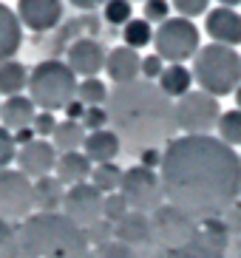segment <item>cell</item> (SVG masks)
Instances as JSON below:
<instances>
[{"instance_id":"38","label":"cell","mask_w":241,"mask_h":258,"mask_svg":"<svg viewBox=\"0 0 241 258\" xmlns=\"http://www.w3.org/2000/svg\"><path fill=\"white\" fill-rule=\"evenodd\" d=\"M207 3L210 0H173V9L179 12V17L190 20V17H199L207 12Z\"/></svg>"},{"instance_id":"48","label":"cell","mask_w":241,"mask_h":258,"mask_svg":"<svg viewBox=\"0 0 241 258\" xmlns=\"http://www.w3.org/2000/svg\"><path fill=\"white\" fill-rule=\"evenodd\" d=\"M233 97H235V108H238V111H241V85H238V91H235Z\"/></svg>"},{"instance_id":"40","label":"cell","mask_w":241,"mask_h":258,"mask_svg":"<svg viewBox=\"0 0 241 258\" xmlns=\"http://www.w3.org/2000/svg\"><path fill=\"white\" fill-rule=\"evenodd\" d=\"M162 71H165V62H162V57L159 54H148V57H142V74L148 83H153V80H159L162 77Z\"/></svg>"},{"instance_id":"32","label":"cell","mask_w":241,"mask_h":258,"mask_svg":"<svg viewBox=\"0 0 241 258\" xmlns=\"http://www.w3.org/2000/svg\"><path fill=\"white\" fill-rule=\"evenodd\" d=\"M85 241H88V247H102V244H111L113 241V224L111 221H97L94 227L85 230Z\"/></svg>"},{"instance_id":"8","label":"cell","mask_w":241,"mask_h":258,"mask_svg":"<svg viewBox=\"0 0 241 258\" xmlns=\"http://www.w3.org/2000/svg\"><path fill=\"white\" fill-rule=\"evenodd\" d=\"M219 99L204 91H190L176 102V128L188 137H207L221 119Z\"/></svg>"},{"instance_id":"12","label":"cell","mask_w":241,"mask_h":258,"mask_svg":"<svg viewBox=\"0 0 241 258\" xmlns=\"http://www.w3.org/2000/svg\"><path fill=\"white\" fill-rule=\"evenodd\" d=\"M230 233L221 219H204L202 230L188 247L170 252V258H224L230 250Z\"/></svg>"},{"instance_id":"24","label":"cell","mask_w":241,"mask_h":258,"mask_svg":"<svg viewBox=\"0 0 241 258\" xmlns=\"http://www.w3.org/2000/svg\"><path fill=\"white\" fill-rule=\"evenodd\" d=\"M159 88H162V94H167L170 99H182L185 94H190V85H193V71L185 69V66H170V69L162 71V77H159Z\"/></svg>"},{"instance_id":"19","label":"cell","mask_w":241,"mask_h":258,"mask_svg":"<svg viewBox=\"0 0 241 258\" xmlns=\"http://www.w3.org/2000/svg\"><path fill=\"white\" fill-rule=\"evenodd\" d=\"M37 111H34V102L29 97H9L6 102H0V125L12 134V131H23V128H31V122H34Z\"/></svg>"},{"instance_id":"15","label":"cell","mask_w":241,"mask_h":258,"mask_svg":"<svg viewBox=\"0 0 241 258\" xmlns=\"http://www.w3.org/2000/svg\"><path fill=\"white\" fill-rule=\"evenodd\" d=\"M105 48L102 43L94 37H80L71 43L68 48V69L74 71V74H83L85 80H94L99 71L105 69Z\"/></svg>"},{"instance_id":"35","label":"cell","mask_w":241,"mask_h":258,"mask_svg":"<svg viewBox=\"0 0 241 258\" xmlns=\"http://www.w3.org/2000/svg\"><path fill=\"white\" fill-rule=\"evenodd\" d=\"M0 258H17V230L0 219Z\"/></svg>"},{"instance_id":"22","label":"cell","mask_w":241,"mask_h":258,"mask_svg":"<svg viewBox=\"0 0 241 258\" xmlns=\"http://www.w3.org/2000/svg\"><path fill=\"white\" fill-rule=\"evenodd\" d=\"M122 142L119 137L113 134V131H94V134H88L85 137V145H83V151L85 156L91 159V165L97 162V165H105V162H113L116 159V153H119Z\"/></svg>"},{"instance_id":"14","label":"cell","mask_w":241,"mask_h":258,"mask_svg":"<svg viewBox=\"0 0 241 258\" xmlns=\"http://www.w3.org/2000/svg\"><path fill=\"white\" fill-rule=\"evenodd\" d=\"M17 170L23 176H29V179H43L48 176L57 167V151H54L51 142H45V139H34V142L23 145L20 151H17Z\"/></svg>"},{"instance_id":"6","label":"cell","mask_w":241,"mask_h":258,"mask_svg":"<svg viewBox=\"0 0 241 258\" xmlns=\"http://www.w3.org/2000/svg\"><path fill=\"white\" fill-rule=\"evenodd\" d=\"M199 230H202L199 221L173 205H162L156 213H151V233H153L156 250H165V252L182 250L196 238Z\"/></svg>"},{"instance_id":"46","label":"cell","mask_w":241,"mask_h":258,"mask_svg":"<svg viewBox=\"0 0 241 258\" xmlns=\"http://www.w3.org/2000/svg\"><path fill=\"white\" fill-rule=\"evenodd\" d=\"M77 9H85V12H91V9H97V6H105L108 0H71Z\"/></svg>"},{"instance_id":"20","label":"cell","mask_w":241,"mask_h":258,"mask_svg":"<svg viewBox=\"0 0 241 258\" xmlns=\"http://www.w3.org/2000/svg\"><path fill=\"white\" fill-rule=\"evenodd\" d=\"M23 46V23L9 6L0 3V62H9Z\"/></svg>"},{"instance_id":"49","label":"cell","mask_w":241,"mask_h":258,"mask_svg":"<svg viewBox=\"0 0 241 258\" xmlns=\"http://www.w3.org/2000/svg\"><path fill=\"white\" fill-rule=\"evenodd\" d=\"M145 3H148V0H145Z\"/></svg>"},{"instance_id":"29","label":"cell","mask_w":241,"mask_h":258,"mask_svg":"<svg viewBox=\"0 0 241 258\" xmlns=\"http://www.w3.org/2000/svg\"><path fill=\"white\" fill-rule=\"evenodd\" d=\"M108 94L111 91L105 88V83H99L97 77L94 80H83V85L77 88V99L88 108H102L108 102Z\"/></svg>"},{"instance_id":"1","label":"cell","mask_w":241,"mask_h":258,"mask_svg":"<svg viewBox=\"0 0 241 258\" xmlns=\"http://www.w3.org/2000/svg\"><path fill=\"white\" fill-rule=\"evenodd\" d=\"M159 179L167 205L196 221L219 219L241 196V156L216 137H176L162 151Z\"/></svg>"},{"instance_id":"43","label":"cell","mask_w":241,"mask_h":258,"mask_svg":"<svg viewBox=\"0 0 241 258\" xmlns=\"http://www.w3.org/2000/svg\"><path fill=\"white\" fill-rule=\"evenodd\" d=\"M63 111H66V116H68L71 122H83V116H85V105L80 102V99H71V102L63 108Z\"/></svg>"},{"instance_id":"21","label":"cell","mask_w":241,"mask_h":258,"mask_svg":"<svg viewBox=\"0 0 241 258\" xmlns=\"http://www.w3.org/2000/svg\"><path fill=\"white\" fill-rule=\"evenodd\" d=\"M57 182L60 184H68V187H74V184H83L85 179H91V159L85 153L74 151V153H60V159H57Z\"/></svg>"},{"instance_id":"2","label":"cell","mask_w":241,"mask_h":258,"mask_svg":"<svg viewBox=\"0 0 241 258\" xmlns=\"http://www.w3.org/2000/svg\"><path fill=\"white\" fill-rule=\"evenodd\" d=\"M108 122L128 151H151L170 142L176 128V105L156 83L134 80L108 94Z\"/></svg>"},{"instance_id":"28","label":"cell","mask_w":241,"mask_h":258,"mask_svg":"<svg viewBox=\"0 0 241 258\" xmlns=\"http://www.w3.org/2000/svg\"><path fill=\"white\" fill-rule=\"evenodd\" d=\"M153 37V31H151V23L148 20H136V17H131L128 23L122 26V40H125V46L134 48V51H139L142 46H148Z\"/></svg>"},{"instance_id":"23","label":"cell","mask_w":241,"mask_h":258,"mask_svg":"<svg viewBox=\"0 0 241 258\" xmlns=\"http://www.w3.org/2000/svg\"><path fill=\"white\" fill-rule=\"evenodd\" d=\"M66 190L57 179L43 176L34 182V207H40V213H57V207H63Z\"/></svg>"},{"instance_id":"27","label":"cell","mask_w":241,"mask_h":258,"mask_svg":"<svg viewBox=\"0 0 241 258\" xmlns=\"http://www.w3.org/2000/svg\"><path fill=\"white\" fill-rule=\"evenodd\" d=\"M122 176H125V170H119L113 162H105V165H97L91 170V184H94L102 196H111V193L119 190Z\"/></svg>"},{"instance_id":"25","label":"cell","mask_w":241,"mask_h":258,"mask_svg":"<svg viewBox=\"0 0 241 258\" xmlns=\"http://www.w3.org/2000/svg\"><path fill=\"white\" fill-rule=\"evenodd\" d=\"M54 151L57 153H74L80 151L85 145V128H83V122H57V131H54Z\"/></svg>"},{"instance_id":"4","label":"cell","mask_w":241,"mask_h":258,"mask_svg":"<svg viewBox=\"0 0 241 258\" xmlns=\"http://www.w3.org/2000/svg\"><path fill=\"white\" fill-rule=\"evenodd\" d=\"M193 77L204 94L221 99L235 94L241 85V54L230 46H202L193 62Z\"/></svg>"},{"instance_id":"44","label":"cell","mask_w":241,"mask_h":258,"mask_svg":"<svg viewBox=\"0 0 241 258\" xmlns=\"http://www.w3.org/2000/svg\"><path fill=\"white\" fill-rule=\"evenodd\" d=\"M139 159H142V167H151V170H153V167L162 165V153H159L156 148H151V151H142V153H139Z\"/></svg>"},{"instance_id":"26","label":"cell","mask_w":241,"mask_h":258,"mask_svg":"<svg viewBox=\"0 0 241 258\" xmlns=\"http://www.w3.org/2000/svg\"><path fill=\"white\" fill-rule=\"evenodd\" d=\"M23 88H29V69L17 60L0 62V94L3 97H17Z\"/></svg>"},{"instance_id":"18","label":"cell","mask_w":241,"mask_h":258,"mask_svg":"<svg viewBox=\"0 0 241 258\" xmlns=\"http://www.w3.org/2000/svg\"><path fill=\"white\" fill-rule=\"evenodd\" d=\"M105 71L116 85L134 83V80H139V74H142V57H139V51H134V48H128V46L111 48L108 57H105Z\"/></svg>"},{"instance_id":"16","label":"cell","mask_w":241,"mask_h":258,"mask_svg":"<svg viewBox=\"0 0 241 258\" xmlns=\"http://www.w3.org/2000/svg\"><path fill=\"white\" fill-rule=\"evenodd\" d=\"M17 17L31 31H48L60 23L63 3L60 0H17Z\"/></svg>"},{"instance_id":"39","label":"cell","mask_w":241,"mask_h":258,"mask_svg":"<svg viewBox=\"0 0 241 258\" xmlns=\"http://www.w3.org/2000/svg\"><path fill=\"white\" fill-rule=\"evenodd\" d=\"M108 122V108H85V116H83V128L85 131H102Z\"/></svg>"},{"instance_id":"11","label":"cell","mask_w":241,"mask_h":258,"mask_svg":"<svg viewBox=\"0 0 241 258\" xmlns=\"http://www.w3.org/2000/svg\"><path fill=\"white\" fill-rule=\"evenodd\" d=\"M102 205H105V196H102L91 182H83V184H74V187L66 190L63 216H66L74 227H80L85 233V230L94 227L97 221H102Z\"/></svg>"},{"instance_id":"37","label":"cell","mask_w":241,"mask_h":258,"mask_svg":"<svg viewBox=\"0 0 241 258\" xmlns=\"http://www.w3.org/2000/svg\"><path fill=\"white\" fill-rule=\"evenodd\" d=\"M17 159V145H15V137L9 134L3 125H0V170H6L12 162Z\"/></svg>"},{"instance_id":"47","label":"cell","mask_w":241,"mask_h":258,"mask_svg":"<svg viewBox=\"0 0 241 258\" xmlns=\"http://www.w3.org/2000/svg\"><path fill=\"white\" fill-rule=\"evenodd\" d=\"M219 3H221V6H224V9H233V6H238L241 0H219Z\"/></svg>"},{"instance_id":"13","label":"cell","mask_w":241,"mask_h":258,"mask_svg":"<svg viewBox=\"0 0 241 258\" xmlns=\"http://www.w3.org/2000/svg\"><path fill=\"white\" fill-rule=\"evenodd\" d=\"M113 241L131 247V250L139 252L142 258H148L153 250H156L153 233H151V219H148L145 213H134V210H131L122 221L113 224Z\"/></svg>"},{"instance_id":"3","label":"cell","mask_w":241,"mask_h":258,"mask_svg":"<svg viewBox=\"0 0 241 258\" xmlns=\"http://www.w3.org/2000/svg\"><path fill=\"white\" fill-rule=\"evenodd\" d=\"M85 233L63 213H37L17 227V258H88Z\"/></svg>"},{"instance_id":"30","label":"cell","mask_w":241,"mask_h":258,"mask_svg":"<svg viewBox=\"0 0 241 258\" xmlns=\"http://www.w3.org/2000/svg\"><path fill=\"white\" fill-rule=\"evenodd\" d=\"M219 134H221V142L224 145H241V111H224L219 119Z\"/></svg>"},{"instance_id":"7","label":"cell","mask_w":241,"mask_h":258,"mask_svg":"<svg viewBox=\"0 0 241 258\" xmlns=\"http://www.w3.org/2000/svg\"><path fill=\"white\" fill-rule=\"evenodd\" d=\"M153 46L156 54L162 57V62L170 66H182L185 60L199 54V29L196 23H190L185 17H167L165 23L153 31Z\"/></svg>"},{"instance_id":"10","label":"cell","mask_w":241,"mask_h":258,"mask_svg":"<svg viewBox=\"0 0 241 258\" xmlns=\"http://www.w3.org/2000/svg\"><path fill=\"white\" fill-rule=\"evenodd\" d=\"M34 210V182L20 170H0V219L26 221Z\"/></svg>"},{"instance_id":"41","label":"cell","mask_w":241,"mask_h":258,"mask_svg":"<svg viewBox=\"0 0 241 258\" xmlns=\"http://www.w3.org/2000/svg\"><path fill=\"white\" fill-rule=\"evenodd\" d=\"M31 128H34V134H37V137H54V131H57V119H54V114L43 111V114L34 116Z\"/></svg>"},{"instance_id":"33","label":"cell","mask_w":241,"mask_h":258,"mask_svg":"<svg viewBox=\"0 0 241 258\" xmlns=\"http://www.w3.org/2000/svg\"><path fill=\"white\" fill-rule=\"evenodd\" d=\"M88 258H142V255L119 241H111V244H102V247H94L88 252Z\"/></svg>"},{"instance_id":"45","label":"cell","mask_w":241,"mask_h":258,"mask_svg":"<svg viewBox=\"0 0 241 258\" xmlns=\"http://www.w3.org/2000/svg\"><path fill=\"white\" fill-rule=\"evenodd\" d=\"M34 137H37V134H34V128H23V131H17L15 134V145H29V142H34Z\"/></svg>"},{"instance_id":"17","label":"cell","mask_w":241,"mask_h":258,"mask_svg":"<svg viewBox=\"0 0 241 258\" xmlns=\"http://www.w3.org/2000/svg\"><path fill=\"white\" fill-rule=\"evenodd\" d=\"M207 34L213 37V43H219V46H238L241 43V15L233 12V9H213L207 12V23H204Z\"/></svg>"},{"instance_id":"42","label":"cell","mask_w":241,"mask_h":258,"mask_svg":"<svg viewBox=\"0 0 241 258\" xmlns=\"http://www.w3.org/2000/svg\"><path fill=\"white\" fill-rule=\"evenodd\" d=\"M221 221H224L227 233H230V238H241V205H233L230 210L221 216Z\"/></svg>"},{"instance_id":"34","label":"cell","mask_w":241,"mask_h":258,"mask_svg":"<svg viewBox=\"0 0 241 258\" xmlns=\"http://www.w3.org/2000/svg\"><path fill=\"white\" fill-rule=\"evenodd\" d=\"M105 20L113 26H125L131 20V0H108L105 3Z\"/></svg>"},{"instance_id":"9","label":"cell","mask_w":241,"mask_h":258,"mask_svg":"<svg viewBox=\"0 0 241 258\" xmlns=\"http://www.w3.org/2000/svg\"><path fill=\"white\" fill-rule=\"evenodd\" d=\"M119 193L122 199L128 202V207L134 213H156L162 207V199H165V190H162V179H159L156 170L151 167H128L125 176H122V184H119Z\"/></svg>"},{"instance_id":"36","label":"cell","mask_w":241,"mask_h":258,"mask_svg":"<svg viewBox=\"0 0 241 258\" xmlns=\"http://www.w3.org/2000/svg\"><path fill=\"white\" fill-rule=\"evenodd\" d=\"M167 15H170V3L167 0H148L142 9V20H148V23H165Z\"/></svg>"},{"instance_id":"31","label":"cell","mask_w":241,"mask_h":258,"mask_svg":"<svg viewBox=\"0 0 241 258\" xmlns=\"http://www.w3.org/2000/svg\"><path fill=\"white\" fill-rule=\"evenodd\" d=\"M128 213H131V207H128V202L122 199V193H111V196H105V205H102V219L105 221L116 224V221H122Z\"/></svg>"},{"instance_id":"5","label":"cell","mask_w":241,"mask_h":258,"mask_svg":"<svg viewBox=\"0 0 241 258\" xmlns=\"http://www.w3.org/2000/svg\"><path fill=\"white\" fill-rule=\"evenodd\" d=\"M77 74L68 69V62L43 60L29 71V99L34 108H43L48 114L77 99Z\"/></svg>"}]
</instances>
